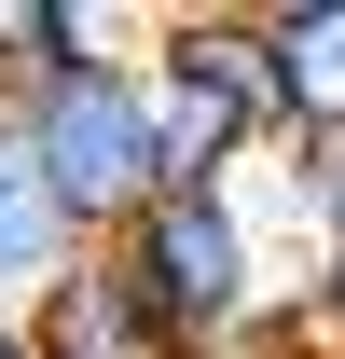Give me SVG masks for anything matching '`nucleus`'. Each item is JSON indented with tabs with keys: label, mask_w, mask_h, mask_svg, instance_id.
<instances>
[{
	"label": "nucleus",
	"mask_w": 345,
	"mask_h": 359,
	"mask_svg": "<svg viewBox=\"0 0 345 359\" xmlns=\"http://www.w3.org/2000/svg\"><path fill=\"white\" fill-rule=\"evenodd\" d=\"M276 180L304 194V359H345V152H276Z\"/></svg>",
	"instance_id": "nucleus-8"
},
{
	"label": "nucleus",
	"mask_w": 345,
	"mask_h": 359,
	"mask_svg": "<svg viewBox=\"0 0 345 359\" xmlns=\"http://www.w3.org/2000/svg\"><path fill=\"white\" fill-rule=\"evenodd\" d=\"M262 28V83H276V152H345V0H276Z\"/></svg>",
	"instance_id": "nucleus-4"
},
{
	"label": "nucleus",
	"mask_w": 345,
	"mask_h": 359,
	"mask_svg": "<svg viewBox=\"0 0 345 359\" xmlns=\"http://www.w3.org/2000/svg\"><path fill=\"white\" fill-rule=\"evenodd\" d=\"M111 276H125L138 318L166 332V359L304 346V290H276V235H262L249 180H166V194L111 235Z\"/></svg>",
	"instance_id": "nucleus-1"
},
{
	"label": "nucleus",
	"mask_w": 345,
	"mask_h": 359,
	"mask_svg": "<svg viewBox=\"0 0 345 359\" xmlns=\"http://www.w3.org/2000/svg\"><path fill=\"white\" fill-rule=\"evenodd\" d=\"M14 332H28V359H166V332L138 318V290L111 276V249H83V263L55 276Z\"/></svg>",
	"instance_id": "nucleus-5"
},
{
	"label": "nucleus",
	"mask_w": 345,
	"mask_h": 359,
	"mask_svg": "<svg viewBox=\"0 0 345 359\" xmlns=\"http://www.w3.org/2000/svg\"><path fill=\"white\" fill-rule=\"evenodd\" d=\"M0 359H28V332H14V318H0Z\"/></svg>",
	"instance_id": "nucleus-9"
},
{
	"label": "nucleus",
	"mask_w": 345,
	"mask_h": 359,
	"mask_svg": "<svg viewBox=\"0 0 345 359\" xmlns=\"http://www.w3.org/2000/svg\"><path fill=\"white\" fill-rule=\"evenodd\" d=\"M138 83H152V125H166V180L276 166V83H262L249 14H152L138 28Z\"/></svg>",
	"instance_id": "nucleus-3"
},
{
	"label": "nucleus",
	"mask_w": 345,
	"mask_h": 359,
	"mask_svg": "<svg viewBox=\"0 0 345 359\" xmlns=\"http://www.w3.org/2000/svg\"><path fill=\"white\" fill-rule=\"evenodd\" d=\"M69 263H83V235H69V208L42 194L28 138H14V111H0V318H28Z\"/></svg>",
	"instance_id": "nucleus-6"
},
{
	"label": "nucleus",
	"mask_w": 345,
	"mask_h": 359,
	"mask_svg": "<svg viewBox=\"0 0 345 359\" xmlns=\"http://www.w3.org/2000/svg\"><path fill=\"white\" fill-rule=\"evenodd\" d=\"M0 111H14L28 166H42V194L69 208L83 249H111V235L166 194V125H152L138 55H97V69H69V83H42V97H0Z\"/></svg>",
	"instance_id": "nucleus-2"
},
{
	"label": "nucleus",
	"mask_w": 345,
	"mask_h": 359,
	"mask_svg": "<svg viewBox=\"0 0 345 359\" xmlns=\"http://www.w3.org/2000/svg\"><path fill=\"white\" fill-rule=\"evenodd\" d=\"M97 55H138L125 14H97V0H0V97H42Z\"/></svg>",
	"instance_id": "nucleus-7"
}]
</instances>
